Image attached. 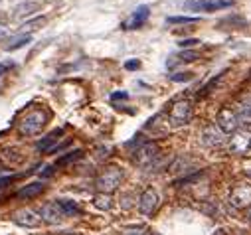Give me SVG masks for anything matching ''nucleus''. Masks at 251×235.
<instances>
[{
  "instance_id": "nucleus-9",
  "label": "nucleus",
  "mask_w": 251,
  "mask_h": 235,
  "mask_svg": "<svg viewBox=\"0 0 251 235\" xmlns=\"http://www.w3.org/2000/svg\"><path fill=\"white\" fill-rule=\"evenodd\" d=\"M158 208V194L154 188H147L139 198V210L145 215H152Z\"/></svg>"
},
{
  "instance_id": "nucleus-27",
  "label": "nucleus",
  "mask_w": 251,
  "mask_h": 235,
  "mask_svg": "<svg viewBox=\"0 0 251 235\" xmlns=\"http://www.w3.org/2000/svg\"><path fill=\"white\" fill-rule=\"evenodd\" d=\"M125 68H127V70H139L141 68V62L139 60H131V62L125 64Z\"/></svg>"
},
{
  "instance_id": "nucleus-1",
  "label": "nucleus",
  "mask_w": 251,
  "mask_h": 235,
  "mask_svg": "<svg viewBox=\"0 0 251 235\" xmlns=\"http://www.w3.org/2000/svg\"><path fill=\"white\" fill-rule=\"evenodd\" d=\"M46 123H48V113L42 109H34L22 117V121L18 123V131L22 137H36L38 133H42Z\"/></svg>"
},
{
  "instance_id": "nucleus-23",
  "label": "nucleus",
  "mask_w": 251,
  "mask_h": 235,
  "mask_svg": "<svg viewBox=\"0 0 251 235\" xmlns=\"http://www.w3.org/2000/svg\"><path fill=\"white\" fill-rule=\"evenodd\" d=\"M81 156H83V152H81V150H74V152H68L66 156H61V158L55 162V166H66V164H72V162L79 160Z\"/></svg>"
},
{
  "instance_id": "nucleus-16",
  "label": "nucleus",
  "mask_w": 251,
  "mask_h": 235,
  "mask_svg": "<svg viewBox=\"0 0 251 235\" xmlns=\"http://www.w3.org/2000/svg\"><path fill=\"white\" fill-rule=\"evenodd\" d=\"M61 135H64V131H61V129L51 131L48 137H44L42 141H38L36 148H38L40 152H50V150H53V146L57 144V141H59V137H61Z\"/></svg>"
},
{
  "instance_id": "nucleus-21",
  "label": "nucleus",
  "mask_w": 251,
  "mask_h": 235,
  "mask_svg": "<svg viewBox=\"0 0 251 235\" xmlns=\"http://www.w3.org/2000/svg\"><path fill=\"white\" fill-rule=\"evenodd\" d=\"M46 22H48V18H46V16H38V18H34V20L24 22L20 30H22L24 34H28V32H36V30L44 28V26H46Z\"/></svg>"
},
{
  "instance_id": "nucleus-19",
  "label": "nucleus",
  "mask_w": 251,
  "mask_h": 235,
  "mask_svg": "<svg viewBox=\"0 0 251 235\" xmlns=\"http://www.w3.org/2000/svg\"><path fill=\"white\" fill-rule=\"evenodd\" d=\"M55 202L59 204V208H61V212H64V215H66V217L81 213V208H79L75 202H72V200H55Z\"/></svg>"
},
{
  "instance_id": "nucleus-8",
  "label": "nucleus",
  "mask_w": 251,
  "mask_h": 235,
  "mask_svg": "<svg viewBox=\"0 0 251 235\" xmlns=\"http://www.w3.org/2000/svg\"><path fill=\"white\" fill-rule=\"evenodd\" d=\"M235 2V0H198V2H186L188 10H202V12H212L220 8H227Z\"/></svg>"
},
{
  "instance_id": "nucleus-4",
  "label": "nucleus",
  "mask_w": 251,
  "mask_h": 235,
  "mask_svg": "<svg viewBox=\"0 0 251 235\" xmlns=\"http://www.w3.org/2000/svg\"><path fill=\"white\" fill-rule=\"evenodd\" d=\"M158 156H160V148H158V144H156V142H145L141 148L135 150L133 160H135L137 166L147 168V166H151Z\"/></svg>"
},
{
  "instance_id": "nucleus-2",
  "label": "nucleus",
  "mask_w": 251,
  "mask_h": 235,
  "mask_svg": "<svg viewBox=\"0 0 251 235\" xmlns=\"http://www.w3.org/2000/svg\"><path fill=\"white\" fill-rule=\"evenodd\" d=\"M121 180H123V172H121V168H117V166H109V168H105V170L97 176L95 186H97L99 194H109V196H111V194L121 186Z\"/></svg>"
},
{
  "instance_id": "nucleus-26",
  "label": "nucleus",
  "mask_w": 251,
  "mask_h": 235,
  "mask_svg": "<svg viewBox=\"0 0 251 235\" xmlns=\"http://www.w3.org/2000/svg\"><path fill=\"white\" fill-rule=\"evenodd\" d=\"M196 44H200V42H198V40H182L178 46L184 49V47H192V46H196Z\"/></svg>"
},
{
  "instance_id": "nucleus-20",
  "label": "nucleus",
  "mask_w": 251,
  "mask_h": 235,
  "mask_svg": "<svg viewBox=\"0 0 251 235\" xmlns=\"http://www.w3.org/2000/svg\"><path fill=\"white\" fill-rule=\"evenodd\" d=\"M30 42H32V36L30 34H22V36H16V38L8 40V44L4 46V49L6 51H12V49H18V47H24Z\"/></svg>"
},
{
  "instance_id": "nucleus-24",
  "label": "nucleus",
  "mask_w": 251,
  "mask_h": 235,
  "mask_svg": "<svg viewBox=\"0 0 251 235\" xmlns=\"http://www.w3.org/2000/svg\"><path fill=\"white\" fill-rule=\"evenodd\" d=\"M168 24H196L198 18H192V16H170L166 18Z\"/></svg>"
},
{
  "instance_id": "nucleus-22",
  "label": "nucleus",
  "mask_w": 251,
  "mask_h": 235,
  "mask_svg": "<svg viewBox=\"0 0 251 235\" xmlns=\"http://www.w3.org/2000/svg\"><path fill=\"white\" fill-rule=\"evenodd\" d=\"M113 200H111V196L109 194H97L95 198H93V204H95V208H99V210H111V204Z\"/></svg>"
},
{
  "instance_id": "nucleus-30",
  "label": "nucleus",
  "mask_w": 251,
  "mask_h": 235,
  "mask_svg": "<svg viewBox=\"0 0 251 235\" xmlns=\"http://www.w3.org/2000/svg\"><path fill=\"white\" fill-rule=\"evenodd\" d=\"M127 235H147L145 231H141V229H137V231H129Z\"/></svg>"
},
{
  "instance_id": "nucleus-25",
  "label": "nucleus",
  "mask_w": 251,
  "mask_h": 235,
  "mask_svg": "<svg viewBox=\"0 0 251 235\" xmlns=\"http://www.w3.org/2000/svg\"><path fill=\"white\" fill-rule=\"evenodd\" d=\"M194 77V73H190V71H184V73H174V75H170V79L172 81H176V83H180V81H190Z\"/></svg>"
},
{
  "instance_id": "nucleus-15",
  "label": "nucleus",
  "mask_w": 251,
  "mask_h": 235,
  "mask_svg": "<svg viewBox=\"0 0 251 235\" xmlns=\"http://www.w3.org/2000/svg\"><path fill=\"white\" fill-rule=\"evenodd\" d=\"M194 60H198V51H194V49H184V51H180V53L170 55V60L166 62V66H168V68H176V66H180V64H190V62H194Z\"/></svg>"
},
{
  "instance_id": "nucleus-29",
  "label": "nucleus",
  "mask_w": 251,
  "mask_h": 235,
  "mask_svg": "<svg viewBox=\"0 0 251 235\" xmlns=\"http://www.w3.org/2000/svg\"><path fill=\"white\" fill-rule=\"evenodd\" d=\"M127 97H129L127 93H115L113 95V99H127Z\"/></svg>"
},
{
  "instance_id": "nucleus-33",
  "label": "nucleus",
  "mask_w": 251,
  "mask_h": 235,
  "mask_svg": "<svg viewBox=\"0 0 251 235\" xmlns=\"http://www.w3.org/2000/svg\"><path fill=\"white\" fill-rule=\"evenodd\" d=\"M151 235H160V233H151Z\"/></svg>"
},
{
  "instance_id": "nucleus-12",
  "label": "nucleus",
  "mask_w": 251,
  "mask_h": 235,
  "mask_svg": "<svg viewBox=\"0 0 251 235\" xmlns=\"http://www.w3.org/2000/svg\"><path fill=\"white\" fill-rule=\"evenodd\" d=\"M40 217H42L44 221L51 223V225H57V223L64 221V217H66V215H64V212H61V208H59V204H57V202H50V204H46V206L42 208Z\"/></svg>"
},
{
  "instance_id": "nucleus-31",
  "label": "nucleus",
  "mask_w": 251,
  "mask_h": 235,
  "mask_svg": "<svg viewBox=\"0 0 251 235\" xmlns=\"http://www.w3.org/2000/svg\"><path fill=\"white\" fill-rule=\"evenodd\" d=\"M8 68H10V64H6V66H0V75H2V73H4Z\"/></svg>"
},
{
  "instance_id": "nucleus-14",
  "label": "nucleus",
  "mask_w": 251,
  "mask_h": 235,
  "mask_svg": "<svg viewBox=\"0 0 251 235\" xmlns=\"http://www.w3.org/2000/svg\"><path fill=\"white\" fill-rule=\"evenodd\" d=\"M202 142L206 146H220L224 142V133L216 129V125H210L202 131Z\"/></svg>"
},
{
  "instance_id": "nucleus-13",
  "label": "nucleus",
  "mask_w": 251,
  "mask_h": 235,
  "mask_svg": "<svg viewBox=\"0 0 251 235\" xmlns=\"http://www.w3.org/2000/svg\"><path fill=\"white\" fill-rule=\"evenodd\" d=\"M235 117H237V123L243 125V127H251V95L243 97L237 111H235Z\"/></svg>"
},
{
  "instance_id": "nucleus-6",
  "label": "nucleus",
  "mask_w": 251,
  "mask_h": 235,
  "mask_svg": "<svg viewBox=\"0 0 251 235\" xmlns=\"http://www.w3.org/2000/svg\"><path fill=\"white\" fill-rule=\"evenodd\" d=\"M229 206L235 210H247L251 206V184H239L229 194Z\"/></svg>"
},
{
  "instance_id": "nucleus-5",
  "label": "nucleus",
  "mask_w": 251,
  "mask_h": 235,
  "mask_svg": "<svg viewBox=\"0 0 251 235\" xmlns=\"http://www.w3.org/2000/svg\"><path fill=\"white\" fill-rule=\"evenodd\" d=\"M216 125H218V129H220L224 135H233V133L237 131V127H239L237 117H235V111H231L229 107L220 109V113H218V117H216Z\"/></svg>"
},
{
  "instance_id": "nucleus-32",
  "label": "nucleus",
  "mask_w": 251,
  "mask_h": 235,
  "mask_svg": "<svg viewBox=\"0 0 251 235\" xmlns=\"http://www.w3.org/2000/svg\"><path fill=\"white\" fill-rule=\"evenodd\" d=\"M2 38H6V30L0 28V40H2Z\"/></svg>"
},
{
  "instance_id": "nucleus-17",
  "label": "nucleus",
  "mask_w": 251,
  "mask_h": 235,
  "mask_svg": "<svg viewBox=\"0 0 251 235\" xmlns=\"http://www.w3.org/2000/svg\"><path fill=\"white\" fill-rule=\"evenodd\" d=\"M38 10H40V2H22V4H18V6L14 8L12 18H14V20H22V18L32 16V14L38 12Z\"/></svg>"
},
{
  "instance_id": "nucleus-3",
  "label": "nucleus",
  "mask_w": 251,
  "mask_h": 235,
  "mask_svg": "<svg viewBox=\"0 0 251 235\" xmlns=\"http://www.w3.org/2000/svg\"><path fill=\"white\" fill-rule=\"evenodd\" d=\"M192 119V101L188 99H180L170 107L168 113V121L172 127H184Z\"/></svg>"
},
{
  "instance_id": "nucleus-10",
  "label": "nucleus",
  "mask_w": 251,
  "mask_h": 235,
  "mask_svg": "<svg viewBox=\"0 0 251 235\" xmlns=\"http://www.w3.org/2000/svg\"><path fill=\"white\" fill-rule=\"evenodd\" d=\"M149 16H151V8L147 4L137 6V10H133V14L123 22V28L125 30H137V28H141L149 20Z\"/></svg>"
},
{
  "instance_id": "nucleus-18",
  "label": "nucleus",
  "mask_w": 251,
  "mask_h": 235,
  "mask_svg": "<svg viewBox=\"0 0 251 235\" xmlns=\"http://www.w3.org/2000/svg\"><path fill=\"white\" fill-rule=\"evenodd\" d=\"M46 190V186L42 184V182H32V184H28V186H24L22 190H18V198L20 200H32V198H38L42 192Z\"/></svg>"
},
{
  "instance_id": "nucleus-7",
  "label": "nucleus",
  "mask_w": 251,
  "mask_h": 235,
  "mask_svg": "<svg viewBox=\"0 0 251 235\" xmlns=\"http://www.w3.org/2000/svg\"><path fill=\"white\" fill-rule=\"evenodd\" d=\"M251 148V133L249 131H235L229 139V152L245 154Z\"/></svg>"
},
{
  "instance_id": "nucleus-28",
  "label": "nucleus",
  "mask_w": 251,
  "mask_h": 235,
  "mask_svg": "<svg viewBox=\"0 0 251 235\" xmlns=\"http://www.w3.org/2000/svg\"><path fill=\"white\" fill-rule=\"evenodd\" d=\"M14 180V176H4V178H0V188H4V186H8L10 182Z\"/></svg>"
},
{
  "instance_id": "nucleus-11",
  "label": "nucleus",
  "mask_w": 251,
  "mask_h": 235,
  "mask_svg": "<svg viewBox=\"0 0 251 235\" xmlns=\"http://www.w3.org/2000/svg\"><path fill=\"white\" fill-rule=\"evenodd\" d=\"M12 219H14V223H18V225H22V227H38L40 221H42L40 213H36V212L30 210V208L18 210V212L12 215Z\"/></svg>"
}]
</instances>
